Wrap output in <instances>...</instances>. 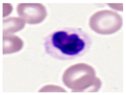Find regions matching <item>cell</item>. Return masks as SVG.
I'll return each mask as SVG.
<instances>
[{"instance_id": "1", "label": "cell", "mask_w": 126, "mask_h": 95, "mask_svg": "<svg viewBox=\"0 0 126 95\" xmlns=\"http://www.w3.org/2000/svg\"><path fill=\"white\" fill-rule=\"evenodd\" d=\"M91 39L79 28H64L52 32L45 38V50L55 59L70 60L83 56L89 50Z\"/></svg>"}, {"instance_id": "2", "label": "cell", "mask_w": 126, "mask_h": 95, "mask_svg": "<svg viewBox=\"0 0 126 95\" xmlns=\"http://www.w3.org/2000/svg\"><path fill=\"white\" fill-rule=\"evenodd\" d=\"M63 82L74 92H96L101 86L95 70L86 63L76 64L67 69L63 74Z\"/></svg>"}, {"instance_id": "3", "label": "cell", "mask_w": 126, "mask_h": 95, "mask_svg": "<svg viewBox=\"0 0 126 95\" xmlns=\"http://www.w3.org/2000/svg\"><path fill=\"white\" fill-rule=\"evenodd\" d=\"M123 24L122 17L112 10L97 11L89 20L90 27L100 34L114 33L121 28Z\"/></svg>"}, {"instance_id": "4", "label": "cell", "mask_w": 126, "mask_h": 95, "mask_svg": "<svg viewBox=\"0 0 126 95\" xmlns=\"http://www.w3.org/2000/svg\"><path fill=\"white\" fill-rule=\"evenodd\" d=\"M17 12L21 19L30 24L40 23L47 15L45 7L40 3L18 4Z\"/></svg>"}, {"instance_id": "5", "label": "cell", "mask_w": 126, "mask_h": 95, "mask_svg": "<svg viewBox=\"0 0 126 95\" xmlns=\"http://www.w3.org/2000/svg\"><path fill=\"white\" fill-rule=\"evenodd\" d=\"M23 42L20 38L12 34L2 35V53L11 54L16 53L22 49Z\"/></svg>"}, {"instance_id": "6", "label": "cell", "mask_w": 126, "mask_h": 95, "mask_svg": "<svg viewBox=\"0 0 126 95\" xmlns=\"http://www.w3.org/2000/svg\"><path fill=\"white\" fill-rule=\"evenodd\" d=\"M3 34H10L21 30L25 25V21L21 18L10 17L2 21Z\"/></svg>"}, {"instance_id": "7", "label": "cell", "mask_w": 126, "mask_h": 95, "mask_svg": "<svg viewBox=\"0 0 126 95\" xmlns=\"http://www.w3.org/2000/svg\"><path fill=\"white\" fill-rule=\"evenodd\" d=\"M40 92H65L64 89L54 85H47L41 89Z\"/></svg>"}, {"instance_id": "8", "label": "cell", "mask_w": 126, "mask_h": 95, "mask_svg": "<svg viewBox=\"0 0 126 95\" xmlns=\"http://www.w3.org/2000/svg\"><path fill=\"white\" fill-rule=\"evenodd\" d=\"M13 10L12 5L10 4H3V17L7 16Z\"/></svg>"}]
</instances>
